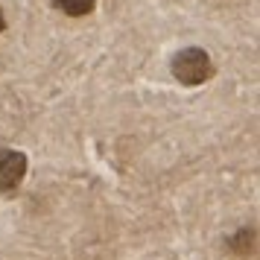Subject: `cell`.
Returning <instances> with one entry per match:
<instances>
[{
  "mask_svg": "<svg viewBox=\"0 0 260 260\" xmlns=\"http://www.w3.org/2000/svg\"><path fill=\"white\" fill-rule=\"evenodd\" d=\"M173 76L181 85H202L213 76V61L202 47H184L173 59Z\"/></svg>",
  "mask_w": 260,
  "mask_h": 260,
  "instance_id": "6da1fadb",
  "label": "cell"
},
{
  "mask_svg": "<svg viewBox=\"0 0 260 260\" xmlns=\"http://www.w3.org/2000/svg\"><path fill=\"white\" fill-rule=\"evenodd\" d=\"M26 176V155L18 149H0V193L15 190Z\"/></svg>",
  "mask_w": 260,
  "mask_h": 260,
  "instance_id": "7a4b0ae2",
  "label": "cell"
},
{
  "mask_svg": "<svg viewBox=\"0 0 260 260\" xmlns=\"http://www.w3.org/2000/svg\"><path fill=\"white\" fill-rule=\"evenodd\" d=\"M56 3V9H61L64 15H71V18H82L94 9L96 0H53Z\"/></svg>",
  "mask_w": 260,
  "mask_h": 260,
  "instance_id": "3957f363",
  "label": "cell"
},
{
  "mask_svg": "<svg viewBox=\"0 0 260 260\" xmlns=\"http://www.w3.org/2000/svg\"><path fill=\"white\" fill-rule=\"evenodd\" d=\"M251 240H254V231H240L237 237H231V240H228V246L237 248L240 254H248V251L254 248V243H251Z\"/></svg>",
  "mask_w": 260,
  "mask_h": 260,
  "instance_id": "277c9868",
  "label": "cell"
},
{
  "mask_svg": "<svg viewBox=\"0 0 260 260\" xmlns=\"http://www.w3.org/2000/svg\"><path fill=\"white\" fill-rule=\"evenodd\" d=\"M6 29V18H3V12H0V32Z\"/></svg>",
  "mask_w": 260,
  "mask_h": 260,
  "instance_id": "5b68a950",
  "label": "cell"
}]
</instances>
